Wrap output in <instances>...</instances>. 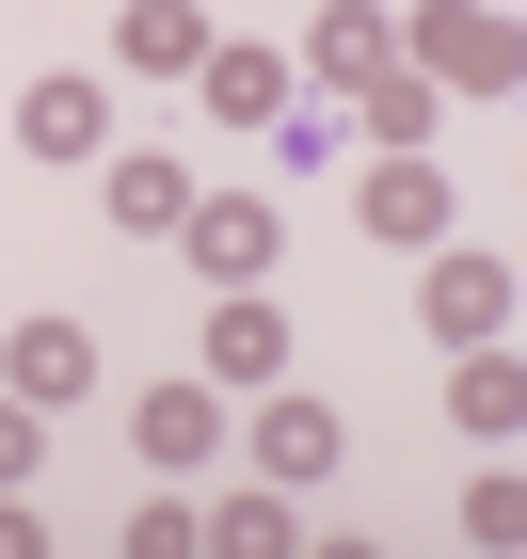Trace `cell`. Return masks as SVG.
<instances>
[{"label": "cell", "mask_w": 527, "mask_h": 559, "mask_svg": "<svg viewBox=\"0 0 527 559\" xmlns=\"http://www.w3.org/2000/svg\"><path fill=\"white\" fill-rule=\"evenodd\" d=\"M384 64H399V16H384V0H320V33H304V64H288V81L351 96V81H384Z\"/></svg>", "instance_id": "cell-8"}, {"label": "cell", "mask_w": 527, "mask_h": 559, "mask_svg": "<svg viewBox=\"0 0 527 559\" xmlns=\"http://www.w3.org/2000/svg\"><path fill=\"white\" fill-rule=\"evenodd\" d=\"M224 431H240V416H224V384H208V368H192V384H144V400H129V448H144L160 479H208V464H224Z\"/></svg>", "instance_id": "cell-6"}, {"label": "cell", "mask_w": 527, "mask_h": 559, "mask_svg": "<svg viewBox=\"0 0 527 559\" xmlns=\"http://www.w3.org/2000/svg\"><path fill=\"white\" fill-rule=\"evenodd\" d=\"M336 448H351L336 400H272V384H256V479H288V496H304V479H336Z\"/></svg>", "instance_id": "cell-10"}, {"label": "cell", "mask_w": 527, "mask_h": 559, "mask_svg": "<svg viewBox=\"0 0 527 559\" xmlns=\"http://www.w3.org/2000/svg\"><path fill=\"white\" fill-rule=\"evenodd\" d=\"M192 96H208V129H240V144H256V129H272V112H288L304 81H288L272 48H208V64H192Z\"/></svg>", "instance_id": "cell-13"}, {"label": "cell", "mask_w": 527, "mask_h": 559, "mask_svg": "<svg viewBox=\"0 0 527 559\" xmlns=\"http://www.w3.org/2000/svg\"><path fill=\"white\" fill-rule=\"evenodd\" d=\"M33 464H48V416H33L16 384H0V479H33Z\"/></svg>", "instance_id": "cell-20"}, {"label": "cell", "mask_w": 527, "mask_h": 559, "mask_svg": "<svg viewBox=\"0 0 527 559\" xmlns=\"http://www.w3.org/2000/svg\"><path fill=\"white\" fill-rule=\"evenodd\" d=\"M416 320H432L447 352H480V336H512V257L447 224V240H432V272H416Z\"/></svg>", "instance_id": "cell-2"}, {"label": "cell", "mask_w": 527, "mask_h": 559, "mask_svg": "<svg viewBox=\"0 0 527 559\" xmlns=\"http://www.w3.org/2000/svg\"><path fill=\"white\" fill-rule=\"evenodd\" d=\"M208 0H129V16H112V64H129V81H192V64H208Z\"/></svg>", "instance_id": "cell-11"}, {"label": "cell", "mask_w": 527, "mask_h": 559, "mask_svg": "<svg viewBox=\"0 0 527 559\" xmlns=\"http://www.w3.org/2000/svg\"><path fill=\"white\" fill-rule=\"evenodd\" d=\"M176 257L208 272V288H256V272L288 257V209H272V192H192V209H176Z\"/></svg>", "instance_id": "cell-3"}, {"label": "cell", "mask_w": 527, "mask_h": 559, "mask_svg": "<svg viewBox=\"0 0 527 559\" xmlns=\"http://www.w3.org/2000/svg\"><path fill=\"white\" fill-rule=\"evenodd\" d=\"M192 368H208L224 400L288 384V304H272V288H208V336H192Z\"/></svg>", "instance_id": "cell-5"}, {"label": "cell", "mask_w": 527, "mask_h": 559, "mask_svg": "<svg viewBox=\"0 0 527 559\" xmlns=\"http://www.w3.org/2000/svg\"><path fill=\"white\" fill-rule=\"evenodd\" d=\"M447 527H464L480 559H512V544H527V479H512V448H495V464L464 479V512H447Z\"/></svg>", "instance_id": "cell-17"}, {"label": "cell", "mask_w": 527, "mask_h": 559, "mask_svg": "<svg viewBox=\"0 0 527 559\" xmlns=\"http://www.w3.org/2000/svg\"><path fill=\"white\" fill-rule=\"evenodd\" d=\"M399 64L432 96H512L527 81V33L495 16V0H399Z\"/></svg>", "instance_id": "cell-1"}, {"label": "cell", "mask_w": 527, "mask_h": 559, "mask_svg": "<svg viewBox=\"0 0 527 559\" xmlns=\"http://www.w3.org/2000/svg\"><path fill=\"white\" fill-rule=\"evenodd\" d=\"M351 209H368V240H399V257H432L447 224H464V192H447V160H432V144H384Z\"/></svg>", "instance_id": "cell-4"}, {"label": "cell", "mask_w": 527, "mask_h": 559, "mask_svg": "<svg viewBox=\"0 0 527 559\" xmlns=\"http://www.w3.org/2000/svg\"><path fill=\"white\" fill-rule=\"evenodd\" d=\"M447 416L480 431V448H512V431H527V368H512V336H480V352H447Z\"/></svg>", "instance_id": "cell-14"}, {"label": "cell", "mask_w": 527, "mask_h": 559, "mask_svg": "<svg viewBox=\"0 0 527 559\" xmlns=\"http://www.w3.org/2000/svg\"><path fill=\"white\" fill-rule=\"evenodd\" d=\"M129 559H208V512H192V479H160V496H129V527H112Z\"/></svg>", "instance_id": "cell-18"}, {"label": "cell", "mask_w": 527, "mask_h": 559, "mask_svg": "<svg viewBox=\"0 0 527 559\" xmlns=\"http://www.w3.org/2000/svg\"><path fill=\"white\" fill-rule=\"evenodd\" d=\"M256 144H272V160H288V176H320V160H336V144H351V129H336V112H304V96H288V112H272V129H256Z\"/></svg>", "instance_id": "cell-19"}, {"label": "cell", "mask_w": 527, "mask_h": 559, "mask_svg": "<svg viewBox=\"0 0 527 559\" xmlns=\"http://www.w3.org/2000/svg\"><path fill=\"white\" fill-rule=\"evenodd\" d=\"M288 544H320L288 479H240V496H224V512H208V559H288Z\"/></svg>", "instance_id": "cell-15"}, {"label": "cell", "mask_w": 527, "mask_h": 559, "mask_svg": "<svg viewBox=\"0 0 527 559\" xmlns=\"http://www.w3.org/2000/svg\"><path fill=\"white\" fill-rule=\"evenodd\" d=\"M96 192H112V224H144V240H176V209H192V160H176V144H129V129H112V160H96Z\"/></svg>", "instance_id": "cell-12"}, {"label": "cell", "mask_w": 527, "mask_h": 559, "mask_svg": "<svg viewBox=\"0 0 527 559\" xmlns=\"http://www.w3.org/2000/svg\"><path fill=\"white\" fill-rule=\"evenodd\" d=\"M0 384L33 400V416H64V400H96V336L81 320H16V336H0Z\"/></svg>", "instance_id": "cell-9"}, {"label": "cell", "mask_w": 527, "mask_h": 559, "mask_svg": "<svg viewBox=\"0 0 527 559\" xmlns=\"http://www.w3.org/2000/svg\"><path fill=\"white\" fill-rule=\"evenodd\" d=\"M432 112H447V96L416 81V64H384V81H351V96H336V129H368V144H432Z\"/></svg>", "instance_id": "cell-16"}, {"label": "cell", "mask_w": 527, "mask_h": 559, "mask_svg": "<svg viewBox=\"0 0 527 559\" xmlns=\"http://www.w3.org/2000/svg\"><path fill=\"white\" fill-rule=\"evenodd\" d=\"M16 144H33V160H112V81L48 64V81L16 96Z\"/></svg>", "instance_id": "cell-7"}]
</instances>
